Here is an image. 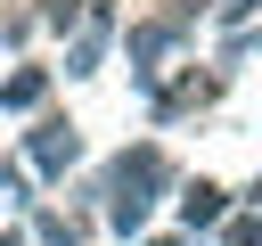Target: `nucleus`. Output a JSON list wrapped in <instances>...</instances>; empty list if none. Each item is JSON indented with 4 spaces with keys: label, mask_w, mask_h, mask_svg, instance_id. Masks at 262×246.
I'll return each instance as SVG.
<instances>
[{
    "label": "nucleus",
    "mask_w": 262,
    "mask_h": 246,
    "mask_svg": "<svg viewBox=\"0 0 262 246\" xmlns=\"http://www.w3.org/2000/svg\"><path fill=\"white\" fill-rule=\"evenodd\" d=\"M221 246H262V205L229 213V221H221Z\"/></svg>",
    "instance_id": "9"
},
{
    "label": "nucleus",
    "mask_w": 262,
    "mask_h": 246,
    "mask_svg": "<svg viewBox=\"0 0 262 246\" xmlns=\"http://www.w3.org/2000/svg\"><path fill=\"white\" fill-rule=\"evenodd\" d=\"M254 197H262V172H254Z\"/></svg>",
    "instance_id": "14"
},
{
    "label": "nucleus",
    "mask_w": 262,
    "mask_h": 246,
    "mask_svg": "<svg viewBox=\"0 0 262 246\" xmlns=\"http://www.w3.org/2000/svg\"><path fill=\"white\" fill-rule=\"evenodd\" d=\"M33 238H41V246H82V238H90V213H57V205H33Z\"/></svg>",
    "instance_id": "8"
},
{
    "label": "nucleus",
    "mask_w": 262,
    "mask_h": 246,
    "mask_svg": "<svg viewBox=\"0 0 262 246\" xmlns=\"http://www.w3.org/2000/svg\"><path fill=\"white\" fill-rule=\"evenodd\" d=\"M82 164V123L74 115H33V131H25V172L33 180H66Z\"/></svg>",
    "instance_id": "3"
},
{
    "label": "nucleus",
    "mask_w": 262,
    "mask_h": 246,
    "mask_svg": "<svg viewBox=\"0 0 262 246\" xmlns=\"http://www.w3.org/2000/svg\"><path fill=\"white\" fill-rule=\"evenodd\" d=\"M49 82H57V66H16V74L0 82V107H8V115H33V107L49 98Z\"/></svg>",
    "instance_id": "7"
},
{
    "label": "nucleus",
    "mask_w": 262,
    "mask_h": 246,
    "mask_svg": "<svg viewBox=\"0 0 262 246\" xmlns=\"http://www.w3.org/2000/svg\"><path fill=\"white\" fill-rule=\"evenodd\" d=\"M0 246H25V230H0Z\"/></svg>",
    "instance_id": "13"
},
{
    "label": "nucleus",
    "mask_w": 262,
    "mask_h": 246,
    "mask_svg": "<svg viewBox=\"0 0 262 246\" xmlns=\"http://www.w3.org/2000/svg\"><path fill=\"white\" fill-rule=\"evenodd\" d=\"M0 197H8V205H33V172H25L16 156H0Z\"/></svg>",
    "instance_id": "11"
},
{
    "label": "nucleus",
    "mask_w": 262,
    "mask_h": 246,
    "mask_svg": "<svg viewBox=\"0 0 262 246\" xmlns=\"http://www.w3.org/2000/svg\"><path fill=\"white\" fill-rule=\"evenodd\" d=\"M164 189H180V172H172V156H164L156 139H131V148H123V156H106V164H98V180H90L98 221H106V230H123V238H139V230L156 221Z\"/></svg>",
    "instance_id": "1"
},
{
    "label": "nucleus",
    "mask_w": 262,
    "mask_h": 246,
    "mask_svg": "<svg viewBox=\"0 0 262 246\" xmlns=\"http://www.w3.org/2000/svg\"><path fill=\"white\" fill-rule=\"evenodd\" d=\"M106 41H115V0H90L82 25H74V41H66V74H98Z\"/></svg>",
    "instance_id": "5"
},
{
    "label": "nucleus",
    "mask_w": 262,
    "mask_h": 246,
    "mask_svg": "<svg viewBox=\"0 0 262 246\" xmlns=\"http://www.w3.org/2000/svg\"><path fill=\"white\" fill-rule=\"evenodd\" d=\"M82 8H90V0H41V8H33V25H49V33H74V25H82Z\"/></svg>",
    "instance_id": "10"
},
{
    "label": "nucleus",
    "mask_w": 262,
    "mask_h": 246,
    "mask_svg": "<svg viewBox=\"0 0 262 246\" xmlns=\"http://www.w3.org/2000/svg\"><path fill=\"white\" fill-rule=\"evenodd\" d=\"M196 8H221V0H164V16H180V25H188Z\"/></svg>",
    "instance_id": "12"
},
{
    "label": "nucleus",
    "mask_w": 262,
    "mask_h": 246,
    "mask_svg": "<svg viewBox=\"0 0 262 246\" xmlns=\"http://www.w3.org/2000/svg\"><path fill=\"white\" fill-rule=\"evenodd\" d=\"M180 41H188V25H180V16H139V25H123V57H131V82H139V90H156V82L172 74Z\"/></svg>",
    "instance_id": "2"
},
{
    "label": "nucleus",
    "mask_w": 262,
    "mask_h": 246,
    "mask_svg": "<svg viewBox=\"0 0 262 246\" xmlns=\"http://www.w3.org/2000/svg\"><path fill=\"white\" fill-rule=\"evenodd\" d=\"M172 197H180V221H188V230H221V221H229V189H221V180H180Z\"/></svg>",
    "instance_id": "6"
},
{
    "label": "nucleus",
    "mask_w": 262,
    "mask_h": 246,
    "mask_svg": "<svg viewBox=\"0 0 262 246\" xmlns=\"http://www.w3.org/2000/svg\"><path fill=\"white\" fill-rule=\"evenodd\" d=\"M213 98H221V66H213V74H196V66H188L180 82H156V90H147L156 123H180V115H205Z\"/></svg>",
    "instance_id": "4"
}]
</instances>
